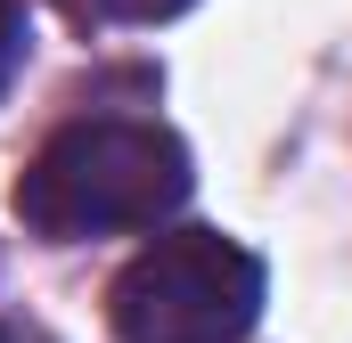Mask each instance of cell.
<instances>
[{"label": "cell", "mask_w": 352, "mask_h": 343, "mask_svg": "<svg viewBox=\"0 0 352 343\" xmlns=\"http://www.w3.org/2000/svg\"><path fill=\"white\" fill-rule=\"evenodd\" d=\"M107 311L123 343H238L263 319V261L221 229H173L123 261Z\"/></svg>", "instance_id": "2"}, {"label": "cell", "mask_w": 352, "mask_h": 343, "mask_svg": "<svg viewBox=\"0 0 352 343\" xmlns=\"http://www.w3.org/2000/svg\"><path fill=\"white\" fill-rule=\"evenodd\" d=\"M107 16H131V25H156V16H173V8H188V0H98Z\"/></svg>", "instance_id": "4"}, {"label": "cell", "mask_w": 352, "mask_h": 343, "mask_svg": "<svg viewBox=\"0 0 352 343\" xmlns=\"http://www.w3.org/2000/svg\"><path fill=\"white\" fill-rule=\"evenodd\" d=\"M0 343H8V327H0Z\"/></svg>", "instance_id": "5"}, {"label": "cell", "mask_w": 352, "mask_h": 343, "mask_svg": "<svg viewBox=\"0 0 352 343\" xmlns=\"http://www.w3.org/2000/svg\"><path fill=\"white\" fill-rule=\"evenodd\" d=\"M25 41H33L25 8H16V0H0V90L16 82V66H25Z\"/></svg>", "instance_id": "3"}, {"label": "cell", "mask_w": 352, "mask_h": 343, "mask_svg": "<svg viewBox=\"0 0 352 343\" xmlns=\"http://www.w3.org/2000/svg\"><path fill=\"white\" fill-rule=\"evenodd\" d=\"M197 172L188 147L164 123L140 115H82L66 131H50V147L16 180V221L50 246H82L115 229H156L188 204Z\"/></svg>", "instance_id": "1"}]
</instances>
